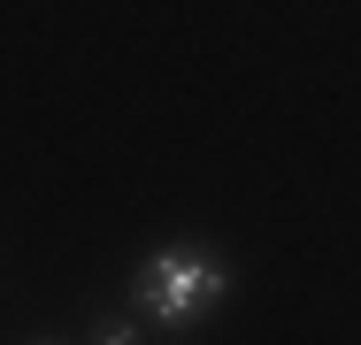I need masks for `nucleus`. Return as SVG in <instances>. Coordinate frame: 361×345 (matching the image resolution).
I'll return each instance as SVG.
<instances>
[{
    "instance_id": "f03ea898",
    "label": "nucleus",
    "mask_w": 361,
    "mask_h": 345,
    "mask_svg": "<svg viewBox=\"0 0 361 345\" xmlns=\"http://www.w3.org/2000/svg\"><path fill=\"white\" fill-rule=\"evenodd\" d=\"M92 345H139V338H131V322H100V330H92Z\"/></svg>"
},
{
    "instance_id": "f257e3e1",
    "label": "nucleus",
    "mask_w": 361,
    "mask_h": 345,
    "mask_svg": "<svg viewBox=\"0 0 361 345\" xmlns=\"http://www.w3.org/2000/svg\"><path fill=\"white\" fill-rule=\"evenodd\" d=\"M131 299H139L161 330H192L208 307L231 299V269H223L216 253H200V246H169V253H154V261L131 276Z\"/></svg>"
}]
</instances>
